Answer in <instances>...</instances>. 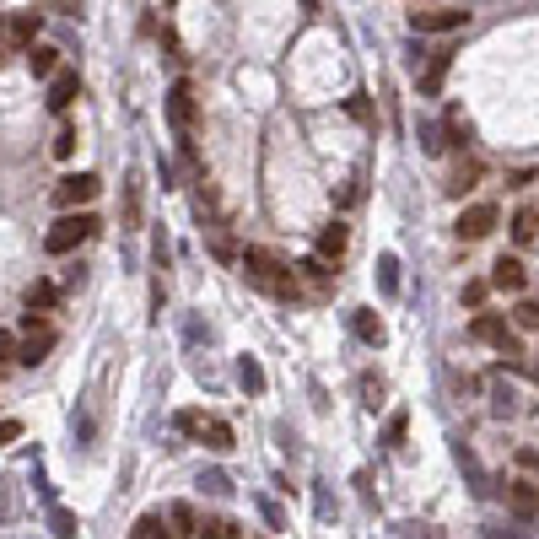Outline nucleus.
I'll list each match as a JSON object with an SVG mask.
<instances>
[{
  "instance_id": "f257e3e1",
  "label": "nucleus",
  "mask_w": 539,
  "mask_h": 539,
  "mask_svg": "<svg viewBox=\"0 0 539 539\" xmlns=\"http://www.w3.org/2000/svg\"><path fill=\"white\" fill-rule=\"evenodd\" d=\"M243 270L254 286L275 292V297H302V281H297V264H281L270 248H243Z\"/></svg>"
},
{
  "instance_id": "f03ea898",
  "label": "nucleus",
  "mask_w": 539,
  "mask_h": 539,
  "mask_svg": "<svg viewBox=\"0 0 539 539\" xmlns=\"http://www.w3.org/2000/svg\"><path fill=\"white\" fill-rule=\"evenodd\" d=\"M87 238H98V216H87V211H65L60 222L49 227L44 248H49V254H70V248H81Z\"/></svg>"
},
{
  "instance_id": "7ed1b4c3",
  "label": "nucleus",
  "mask_w": 539,
  "mask_h": 539,
  "mask_svg": "<svg viewBox=\"0 0 539 539\" xmlns=\"http://www.w3.org/2000/svg\"><path fill=\"white\" fill-rule=\"evenodd\" d=\"M49 351H55V324L44 313H27L22 318V361L33 367V361H44Z\"/></svg>"
},
{
  "instance_id": "20e7f679",
  "label": "nucleus",
  "mask_w": 539,
  "mask_h": 539,
  "mask_svg": "<svg viewBox=\"0 0 539 539\" xmlns=\"http://www.w3.org/2000/svg\"><path fill=\"white\" fill-rule=\"evenodd\" d=\"M470 22L464 5H431V11H410V33H459Z\"/></svg>"
},
{
  "instance_id": "39448f33",
  "label": "nucleus",
  "mask_w": 539,
  "mask_h": 539,
  "mask_svg": "<svg viewBox=\"0 0 539 539\" xmlns=\"http://www.w3.org/2000/svg\"><path fill=\"white\" fill-rule=\"evenodd\" d=\"M470 335H475L480 346H491V351H502V357L513 351V324H507L502 313H485V307H480L475 318H470Z\"/></svg>"
},
{
  "instance_id": "423d86ee",
  "label": "nucleus",
  "mask_w": 539,
  "mask_h": 539,
  "mask_svg": "<svg viewBox=\"0 0 539 539\" xmlns=\"http://www.w3.org/2000/svg\"><path fill=\"white\" fill-rule=\"evenodd\" d=\"M98 189H103V183L92 179V173H65V179L55 183V205H60V211H81V205L98 200Z\"/></svg>"
},
{
  "instance_id": "0eeeda50",
  "label": "nucleus",
  "mask_w": 539,
  "mask_h": 539,
  "mask_svg": "<svg viewBox=\"0 0 539 539\" xmlns=\"http://www.w3.org/2000/svg\"><path fill=\"white\" fill-rule=\"evenodd\" d=\"M496 222H502V211H496L491 200H480V205H470V211H459V222H453V227H459V238H464V243H480V238H491V233H496Z\"/></svg>"
},
{
  "instance_id": "6e6552de",
  "label": "nucleus",
  "mask_w": 539,
  "mask_h": 539,
  "mask_svg": "<svg viewBox=\"0 0 539 539\" xmlns=\"http://www.w3.org/2000/svg\"><path fill=\"white\" fill-rule=\"evenodd\" d=\"M491 286H496V292H513V297H518V292L529 286V270H523V259L502 254V259L491 264Z\"/></svg>"
},
{
  "instance_id": "1a4fd4ad",
  "label": "nucleus",
  "mask_w": 539,
  "mask_h": 539,
  "mask_svg": "<svg viewBox=\"0 0 539 539\" xmlns=\"http://www.w3.org/2000/svg\"><path fill=\"white\" fill-rule=\"evenodd\" d=\"M168 114L179 124V140H189V130H194V87H189V81H179V87L168 92Z\"/></svg>"
},
{
  "instance_id": "9d476101",
  "label": "nucleus",
  "mask_w": 539,
  "mask_h": 539,
  "mask_svg": "<svg viewBox=\"0 0 539 539\" xmlns=\"http://www.w3.org/2000/svg\"><path fill=\"white\" fill-rule=\"evenodd\" d=\"M297 281H302V292H313V297H324L329 286H335V270H329V259H302L297 264Z\"/></svg>"
},
{
  "instance_id": "9b49d317",
  "label": "nucleus",
  "mask_w": 539,
  "mask_h": 539,
  "mask_svg": "<svg viewBox=\"0 0 539 539\" xmlns=\"http://www.w3.org/2000/svg\"><path fill=\"white\" fill-rule=\"evenodd\" d=\"M448 70H453V49L426 55V70H420V98H437V92H442V81H448Z\"/></svg>"
},
{
  "instance_id": "f8f14e48",
  "label": "nucleus",
  "mask_w": 539,
  "mask_h": 539,
  "mask_svg": "<svg viewBox=\"0 0 539 539\" xmlns=\"http://www.w3.org/2000/svg\"><path fill=\"white\" fill-rule=\"evenodd\" d=\"M76 98H81V76H76V70H55V81H49V109L65 114Z\"/></svg>"
},
{
  "instance_id": "ddd939ff",
  "label": "nucleus",
  "mask_w": 539,
  "mask_h": 539,
  "mask_svg": "<svg viewBox=\"0 0 539 539\" xmlns=\"http://www.w3.org/2000/svg\"><path fill=\"white\" fill-rule=\"evenodd\" d=\"M38 11H16L11 22H5V38H11V49H33V38H38Z\"/></svg>"
},
{
  "instance_id": "4468645a",
  "label": "nucleus",
  "mask_w": 539,
  "mask_h": 539,
  "mask_svg": "<svg viewBox=\"0 0 539 539\" xmlns=\"http://www.w3.org/2000/svg\"><path fill=\"white\" fill-rule=\"evenodd\" d=\"M346 243H351V227H346V222H329V227L318 233V259H340Z\"/></svg>"
},
{
  "instance_id": "2eb2a0df",
  "label": "nucleus",
  "mask_w": 539,
  "mask_h": 539,
  "mask_svg": "<svg viewBox=\"0 0 539 539\" xmlns=\"http://www.w3.org/2000/svg\"><path fill=\"white\" fill-rule=\"evenodd\" d=\"M22 302H27V313H49V307L60 302V286H55V281H33V286L22 292Z\"/></svg>"
},
{
  "instance_id": "dca6fc26",
  "label": "nucleus",
  "mask_w": 539,
  "mask_h": 539,
  "mask_svg": "<svg viewBox=\"0 0 539 539\" xmlns=\"http://www.w3.org/2000/svg\"><path fill=\"white\" fill-rule=\"evenodd\" d=\"M534 238H539V211H534V205H523V211L513 216V243H518V248H529Z\"/></svg>"
},
{
  "instance_id": "f3484780",
  "label": "nucleus",
  "mask_w": 539,
  "mask_h": 539,
  "mask_svg": "<svg viewBox=\"0 0 539 539\" xmlns=\"http://www.w3.org/2000/svg\"><path fill=\"white\" fill-rule=\"evenodd\" d=\"M200 442H205L211 453H227V448H233V426H227V420H205V431H200Z\"/></svg>"
},
{
  "instance_id": "a211bd4d",
  "label": "nucleus",
  "mask_w": 539,
  "mask_h": 539,
  "mask_svg": "<svg viewBox=\"0 0 539 539\" xmlns=\"http://www.w3.org/2000/svg\"><path fill=\"white\" fill-rule=\"evenodd\" d=\"M27 60H33V76H55V70H60V49L38 44V49H27Z\"/></svg>"
},
{
  "instance_id": "6ab92c4d",
  "label": "nucleus",
  "mask_w": 539,
  "mask_h": 539,
  "mask_svg": "<svg viewBox=\"0 0 539 539\" xmlns=\"http://www.w3.org/2000/svg\"><path fill=\"white\" fill-rule=\"evenodd\" d=\"M238 383L248 389V394H264V367H259L254 357H243L238 361Z\"/></svg>"
},
{
  "instance_id": "aec40b11",
  "label": "nucleus",
  "mask_w": 539,
  "mask_h": 539,
  "mask_svg": "<svg viewBox=\"0 0 539 539\" xmlns=\"http://www.w3.org/2000/svg\"><path fill=\"white\" fill-rule=\"evenodd\" d=\"M135 539H179V534L162 523V513H146V518L135 523Z\"/></svg>"
},
{
  "instance_id": "412c9836",
  "label": "nucleus",
  "mask_w": 539,
  "mask_h": 539,
  "mask_svg": "<svg viewBox=\"0 0 539 539\" xmlns=\"http://www.w3.org/2000/svg\"><path fill=\"white\" fill-rule=\"evenodd\" d=\"M357 335H361V340H367V346H383V318L361 307V313H357Z\"/></svg>"
},
{
  "instance_id": "4be33fe9",
  "label": "nucleus",
  "mask_w": 539,
  "mask_h": 539,
  "mask_svg": "<svg viewBox=\"0 0 539 539\" xmlns=\"http://www.w3.org/2000/svg\"><path fill=\"white\" fill-rule=\"evenodd\" d=\"M513 329H534L539 335V302L534 297H523L518 307H513Z\"/></svg>"
},
{
  "instance_id": "5701e85b",
  "label": "nucleus",
  "mask_w": 539,
  "mask_h": 539,
  "mask_svg": "<svg viewBox=\"0 0 539 539\" xmlns=\"http://www.w3.org/2000/svg\"><path fill=\"white\" fill-rule=\"evenodd\" d=\"M168 518H173V534L179 539H194V529H200V518H194V507H173V513H168Z\"/></svg>"
},
{
  "instance_id": "b1692460",
  "label": "nucleus",
  "mask_w": 539,
  "mask_h": 539,
  "mask_svg": "<svg viewBox=\"0 0 539 539\" xmlns=\"http://www.w3.org/2000/svg\"><path fill=\"white\" fill-rule=\"evenodd\" d=\"M475 179H480V162H464V168L453 173V183H448V194H470V189H475Z\"/></svg>"
},
{
  "instance_id": "393cba45",
  "label": "nucleus",
  "mask_w": 539,
  "mask_h": 539,
  "mask_svg": "<svg viewBox=\"0 0 539 539\" xmlns=\"http://www.w3.org/2000/svg\"><path fill=\"white\" fill-rule=\"evenodd\" d=\"M194 539H238V529H233V523H222V518H205V523L194 529Z\"/></svg>"
},
{
  "instance_id": "a878e982",
  "label": "nucleus",
  "mask_w": 539,
  "mask_h": 539,
  "mask_svg": "<svg viewBox=\"0 0 539 539\" xmlns=\"http://www.w3.org/2000/svg\"><path fill=\"white\" fill-rule=\"evenodd\" d=\"M485 292H491V281H470V286H464V307H485Z\"/></svg>"
},
{
  "instance_id": "bb28decb",
  "label": "nucleus",
  "mask_w": 539,
  "mask_h": 539,
  "mask_svg": "<svg viewBox=\"0 0 539 539\" xmlns=\"http://www.w3.org/2000/svg\"><path fill=\"white\" fill-rule=\"evenodd\" d=\"M49 523H55V539H70V534H76V518H70L65 507H55V518H49Z\"/></svg>"
},
{
  "instance_id": "cd10ccee",
  "label": "nucleus",
  "mask_w": 539,
  "mask_h": 539,
  "mask_svg": "<svg viewBox=\"0 0 539 539\" xmlns=\"http://www.w3.org/2000/svg\"><path fill=\"white\" fill-rule=\"evenodd\" d=\"M507 496H513V507H518V513H534V491H529V485H513Z\"/></svg>"
},
{
  "instance_id": "c85d7f7f",
  "label": "nucleus",
  "mask_w": 539,
  "mask_h": 539,
  "mask_svg": "<svg viewBox=\"0 0 539 539\" xmlns=\"http://www.w3.org/2000/svg\"><path fill=\"white\" fill-rule=\"evenodd\" d=\"M0 361H22V340L16 335H0Z\"/></svg>"
},
{
  "instance_id": "c756f323",
  "label": "nucleus",
  "mask_w": 539,
  "mask_h": 539,
  "mask_svg": "<svg viewBox=\"0 0 539 539\" xmlns=\"http://www.w3.org/2000/svg\"><path fill=\"white\" fill-rule=\"evenodd\" d=\"M70 151H76V130L65 124L60 135H55V157H70Z\"/></svg>"
},
{
  "instance_id": "7c9ffc66",
  "label": "nucleus",
  "mask_w": 539,
  "mask_h": 539,
  "mask_svg": "<svg viewBox=\"0 0 539 539\" xmlns=\"http://www.w3.org/2000/svg\"><path fill=\"white\" fill-rule=\"evenodd\" d=\"M361 394H367V405H372V410L383 405V383H378V378H361Z\"/></svg>"
},
{
  "instance_id": "2f4dec72",
  "label": "nucleus",
  "mask_w": 539,
  "mask_h": 539,
  "mask_svg": "<svg viewBox=\"0 0 539 539\" xmlns=\"http://www.w3.org/2000/svg\"><path fill=\"white\" fill-rule=\"evenodd\" d=\"M179 431H194V437H200V431H205V416H200V410H183V416H179Z\"/></svg>"
},
{
  "instance_id": "473e14b6",
  "label": "nucleus",
  "mask_w": 539,
  "mask_h": 539,
  "mask_svg": "<svg viewBox=\"0 0 539 539\" xmlns=\"http://www.w3.org/2000/svg\"><path fill=\"white\" fill-rule=\"evenodd\" d=\"M346 109H351V119H372V109H367V92H357V98H351V103H346Z\"/></svg>"
},
{
  "instance_id": "72a5a7b5",
  "label": "nucleus",
  "mask_w": 539,
  "mask_h": 539,
  "mask_svg": "<svg viewBox=\"0 0 539 539\" xmlns=\"http://www.w3.org/2000/svg\"><path fill=\"white\" fill-rule=\"evenodd\" d=\"M399 437H405V416H394V420H389V431H383V442H389V448H394V442H399Z\"/></svg>"
},
{
  "instance_id": "f704fd0d",
  "label": "nucleus",
  "mask_w": 539,
  "mask_h": 539,
  "mask_svg": "<svg viewBox=\"0 0 539 539\" xmlns=\"http://www.w3.org/2000/svg\"><path fill=\"white\" fill-rule=\"evenodd\" d=\"M49 5H60V11H81V0H49Z\"/></svg>"
},
{
  "instance_id": "c9c22d12",
  "label": "nucleus",
  "mask_w": 539,
  "mask_h": 539,
  "mask_svg": "<svg viewBox=\"0 0 539 539\" xmlns=\"http://www.w3.org/2000/svg\"><path fill=\"white\" fill-rule=\"evenodd\" d=\"M0 38H5V22H0ZM0 55H5V44H0Z\"/></svg>"
}]
</instances>
